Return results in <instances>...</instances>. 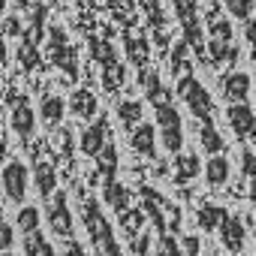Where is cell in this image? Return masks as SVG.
Segmentation results:
<instances>
[{
  "mask_svg": "<svg viewBox=\"0 0 256 256\" xmlns=\"http://www.w3.org/2000/svg\"><path fill=\"white\" fill-rule=\"evenodd\" d=\"M82 220H84V229H88V238H90V247H94L96 256H120V244L114 238V226L108 223V217L102 214L96 199H84Z\"/></svg>",
  "mask_w": 256,
  "mask_h": 256,
  "instance_id": "obj_1",
  "label": "cell"
},
{
  "mask_svg": "<svg viewBox=\"0 0 256 256\" xmlns=\"http://www.w3.org/2000/svg\"><path fill=\"white\" fill-rule=\"evenodd\" d=\"M175 6V16L184 28V40L187 46L193 48V54L208 64V42H205V30H202V22H199V0H172Z\"/></svg>",
  "mask_w": 256,
  "mask_h": 256,
  "instance_id": "obj_2",
  "label": "cell"
},
{
  "mask_svg": "<svg viewBox=\"0 0 256 256\" xmlns=\"http://www.w3.org/2000/svg\"><path fill=\"white\" fill-rule=\"evenodd\" d=\"M178 96L187 102L190 114H193L199 124H214V100H211L208 88H205L199 78H193L190 72L181 76V78H178Z\"/></svg>",
  "mask_w": 256,
  "mask_h": 256,
  "instance_id": "obj_3",
  "label": "cell"
},
{
  "mask_svg": "<svg viewBox=\"0 0 256 256\" xmlns=\"http://www.w3.org/2000/svg\"><path fill=\"white\" fill-rule=\"evenodd\" d=\"M157 130H160V142L169 154H181L184 148V120L181 112L172 102L157 106Z\"/></svg>",
  "mask_w": 256,
  "mask_h": 256,
  "instance_id": "obj_4",
  "label": "cell"
},
{
  "mask_svg": "<svg viewBox=\"0 0 256 256\" xmlns=\"http://www.w3.org/2000/svg\"><path fill=\"white\" fill-rule=\"evenodd\" d=\"M46 54H48V60L58 66V70H64L70 78H78V60H76V48L70 46V40H66V30L64 28H48V46H46Z\"/></svg>",
  "mask_w": 256,
  "mask_h": 256,
  "instance_id": "obj_5",
  "label": "cell"
},
{
  "mask_svg": "<svg viewBox=\"0 0 256 256\" xmlns=\"http://www.w3.org/2000/svg\"><path fill=\"white\" fill-rule=\"evenodd\" d=\"M30 169L22 163V160H10L6 166H4V172H0V184H4V193H6V199L10 202H24V196H28V190H30Z\"/></svg>",
  "mask_w": 256,
  "mask_h": 256,
  "instance_id": "obj_6",
  "label": "cell"
},
{
  "mask_svg": "<svg viewBox=\"0 0 256 256\" xmlns=\"http://www.w3.org/2000/svg\"><path fill=\"white\" fill-rule=\"evenodd\" d=\"M226 124L238 142H256V112L247 102H229Z\"/></svg>",
  "mask_w": 256,
  "mask_h": 256,
  "instance_id": "obj_7",
  "label": "cell"
},
{
  "mask_svg": "<svg viewBox=\"0 0 256 256\" xmlns=\"http://www.w3.org/2000/svg\"><path fill=\"white\" fill-rule=\"evenodd\" d=\"M46 217H48V226H52L54 235H60L64 241L72 238V229H76V226H72V211H70V199H66L64 190H58V193L48 199Z\"/></svg>",
  "mask_w": 256,
  "mask_h": 256,
  "instance_id": "obj_8",
  "label": "cell"
},
{
  "mask_svg": "<svg viewBox=\"0 0 256 256\" xmlns=\"http://www.w3.org/2000/svg\"><path fill=\"white\" fill-rule=\"evenodd\" d=\"M112 142V130H108V118H96L90 126H84L82 136H78V148L84 157L96 160V154Z\"/></svg>",
  "mask_w": 256,
  "mask_h": 256,
  "instance_id": "obj_9",
  "label": "cell"
},
{
  "mask_svg": "<svg viewBox=\"0 0 256 256\" xmlns=\"http://www.w3.org/2000/svg\"><path fill=\"white\" fill-rule=\"evenodd\" d=\"M36 120H40V114L30 108L28 96H16V100H12V112H10V126H12V133H16L18 139H30L34 130H36Z\"/></svg>",
  "mask_w": 256,
  "mask_h": 256,
  "instance_id": "obj_10",
  "label": "cell"
},
{
  "mask_svg": "<svg viewBox=\"0 0 256 256\" xmlns=\"http://www.w3.org/2000/svg\"><path fill=\"white\" fill-rule=\"evenodd\" d=\"M139 202H142L148 220L154 223V229H157L160 235H166V232H169V226H166V199H163L154 187H142V190H139Z\"/></svg>",
  "mask_w": 256,
  "mask_h": 256,
  "instance_id": "obj_11",
  "label": "cell"
},
{
  "mask_svg": "<svg viewBox=\"0 0 256 256\" xmlns=\"http://www.w3.org/2000/svg\"><path fill=\"white\" fill-rule=\"evenodd\" d=\"M217 235H220V244H223L229 253H241V250H244L247 229H244V220H241L238 214H226V220L220 223Z\"/></svg>",
  "mask_w": 256,
  "mask_h": 256,
  "instance_id": "obj_12",
  "label": "cell"
},
{
  "mask_svg": "<svg viewBox=\"0 0 256 256\" xmlns=\"http://www.w3.org/2000/svg\"><path fill=\"white\" fill-rule=\"evenodd\" d=\"M130 148H133V154H139L145 160H154L157 157V126L142 120L136 130L130 133Z\"/></svg>",
  "mask_w": 256,
  "mask_h": 256,
  "instance_id": "obj_13",
  "label": "cell"
},
{
  "mask_svg": "<svg viewBox=\"0 0 256 256\" xmlns=\"http://www.w3.org/2000/svg\"><path fill=\"white\" fill-rule=\"evenodd\" d=\"M250 88H253V82H250L247 72H229V76L220 78V94L229 102H247L250 100Z\"/></svg>",
  "mask_w": 256,
  "mask_h": 256,
  "instance_id": "obj_14",
  "label": "cell"
},
{
  "mask_svg": "<svg viewBox=\"0 0 256 256\" xmlns=\"http://www.w3.org/2000/svg\"><path fill=\"white\" fill-rule=\"evenodd\" d=\"M199 172H205V166L199 163L196 154H178V157H175V166H172V181H175L178 187H184V184L196 181Z\"/></svg>",
  "mask_w": 256,
  "mask_h": 256,
  "instance_id": "obj_15",
  "label": "cell"
},
{
  "mask_svg": "<svg viewBox=\"0 0 256 256\" xmlns=\"http://www.w3.org/2000/svg\"><path fill=\"white\" fill-rule=\"evenodd\" d=\"M102 199H106V205H108L118 217L133 208V190L124 187V184H118V181H112V184L102 187Z\"/></svg>",
  "mask_w": 256,
  "mask_h": 256,
  "instance_id": "obj_16",
  "label": "cell"
},
{
  "mask_svg": "<svg viewBox=\"0 0 256 256\" xmlns=\"http://www.w3.org/2000/svg\"><path fill=\"white\" fill-rule=\"evenodd\" d=\"M139 84H142L145 96L154 102V108H157V106H163V102H172V100H169V90L163 88V78H160V72H157V70H148V66H145V70L139 72Z\"/></svg>",
  "mask_w": 256,
  "mask_h": 256,
  "instance_id": "obj_17",
  "label": "cell"
},
{
  "mask_svg": "<svg viewBox=\"0 0 256 256\" xmlns=\"http://www.w3.org/2000/svg\"><path fill=\"white\" fill-rule=\"evenodd\" d=\"M34 187H36V193H40L42 199H52V196H54V190H58V172H54L52 163L40 160V163L34 166Z\"/></svg>",
  "mask_w": 256,
  "mask_h": 256,
  "instance_id": "obj_18",
  "label": "cell"
},
{
  "mask_svg": "<svg viewBox=\"0 0 256 256\" xmlns=\"http://www.w3.org/2000/svg\"><path fill=\"white\" fill-rule=\"evenodd\" d=\"M114 175H118V148H114V142H108V145L96 154V178H100V184L106 187V184L114 181Z\"/></svg>",
  "mask_w": 256,
  "mask_h": 256,
  "instance_id": "obj_19",
  "label": "cell"
},
{
  "mask_svg": "<svg viewBox=\"0 0 256 256\" xmlns=\"http://www.w3.org/2000/svg\"><path fill=\"white\" fill-rule=\"evenodd\" d=\"M238 58H241V52L235 42H220V40L208 42V64L211 66H232Z\"/></svg>",
  "mask_w": 256,
  "mask_h": 256,
  "instance_id": "obj_20",
  "label": "cell"
},
{
  "mask_svg": "<svg viewBox=\"0 0 256 256\" xmlns=\"http://www.w3.org/2000/svg\"><path fill=\"white\" fill-rule=\"evenodd\" d=\"M64 114H66V100H64V96H58V94L42 96V102H40V118H42L46 126H58V124L64 120Z\"/></svg>",
  "mask_w": 256,
  "mask_h": 256,
  "instance_id": "obj_21",
  "label": "cell"
},
{
  "mask_svg": "<svg viewBox=\"0 0 256 256\" xmlns=\"http://www.w3.org/2000/svg\"><path fill=\"white\" fill-rule=\"evenodd\" d=\"M229 175H232V163L226 160V154L208 157V163H205V181H208L211 187H223V184L229 181Z\"/></svg>",
  "mask_w": 256,
  "mask_h": 256,
  "instance_id": "obj_22",
  "label": "cell"
},
{
  "mask_svg": "<svg viewBox=\"0 0 256 256\" xmlns=\"http://www.w3.org/2000/svg\"><path fill=\"white\" fill-rule=\"evenodd\" d=\"M142 118H145V106H142L139 100H120V102H118V120H120V126H126L130 133L142 124Z\"/></svg>",
  "mask_w": 256,
  "mask_h": 256,
  "instance_id": "obj_23",
  "label": "cell"
},
{
  "mask_svg": "<svg viewBox=\"0 0 256 256\" xmlns=\"http://www.w3.org/2000/svg\"><path fill=\"white\" fill-rule=\"evenodd\" d=\"M205 22H208V34H211V40H220V42H235L232 22H229V18H223L217 10H208V12H205Z\"/></svg>",
  "mask_w": 256,
  "mask_h": 256,
  "instance_id": "obj_24",
  "label": "cell"
},
{
  "mask_svg": "<svg viewBox=\"0 0 256 256\" xmlns=\"http://www.w3.org/2000/svg\"><path fill=\"white\" fill-rule=\"evenodd\" d=\"M124 48H126V58H130L133 66H145V64H148L151 48H148V40H145V36L126 34V36H124Z\"/></svg>",
  "mask_w": 256,
  "mask_h": 256,
  "instance_id": "obj_25",
  "label": "cell"
},
{
  "mask_svg": "<svg viewBox=\"0 0 256 256\" xmlns=\"http://www.w3.org/2000/svg\"><path fill=\"white\" fill-rule=\"evenodd\" d=\"M199 145H202V151H205L208 157L226 151V142H223V136L217 133L214 124H199Z\"/></svg>",
  "mask_w": 256,
  "mask_h": 256,
  "instance_id": "obj_26",
  "label": "cell"
},
{
  "mask_svg": "<svg viewBox=\"0 0 256 256\" xmlns=\"http://www.w3.org/2000/svg\"><path fill=\"white\" fill-rule=\"evenodd\" d=\"M70 112L76 114V118H84V120H90V118H96V96L90 94V90H76L72 94V100H70Z\"/></svg>",
  "mask_w": 256,
  "mask_h": 256,
  "instance_id": "obj_27",
  "label": "cell"
},
{
  "mask_svg": "<svg viewBox=\"0 0 256 256\" xmlns=\"http://www.w3.org/2000/svg\"><path fill=\"white\" fill-rule=\"evenodd\" d=\"M226 208H220V205H202L199 208V214H196V223H199V229L202 232H217L220 229V223L226 220Z\"/></svg>",
  "mask_w": 256,
  "mask_h": 256,
  "instance_id": "obj_28",
  "label": "cell"
},
{
  "mask_svg": "<svg viewBox=\"0 0 256 256\" xmlns=\"http://www.w3.org/2000/svg\"><path fill=\"white\" fill-rule=\"evenodd\" d=\"M190 54H193V48L187 46V40H178L175 46H172V58H169V66H172V76H184V72H190Z\"/></svg>",
  "mask_w": 256,
  "mask_h": 256,
  "instance_id": "obj_29",
  "label": "cell"
},
{
  "mask_svg": "<svg viewBox=\"0 0 256 256\" xmlns=\"http://www.w3.org/2000/svg\"><path fill=\"white\" fill-rule=\"evenodd\" d=\"M24 253L28 256H58L54 253V244L36 229V232H30V235H24Z\"/></svg>",
  "mask_w": 256,
  "mask_h": 256,
  "instance_id": "obj_30",
  "label": "cell"
},
{
  "mask_svg": "<svg viewBox=\"0 0 256 256\" xmlns=\"http://www.w3.org/2000/svg\"><path fill=\"white\" fill-rule=\"evenodd\" d=\"M40 223H42V214H40V208H34V205H24V208L18 211V220H16V226H18V232H22V235H30V232H36V229H40Z\"/></svg>",
  "mask_w": 256,
  "mask_h": 256,
  "instance_id": "obj_31",
  "label": "cell"
},
{
  "mask_svg": "<svg viewBox=\"0 0 256 256\" xmlns=\"http://www.w3.org/2000/svg\"><path fill=\"white\" fill-rule=\"evenodd\" d=\"M18 64H22L24 70H36V66L42 64L40 46H36V42H30V40H22V46H18Z\"/></svg>",
  "mask_w": 256,
  "mask_h": 256,
  "instance_id": "obj_32",
  "label": "cell"
},
{
  "mask_svg": "<svg viewBox=\"0 0 256 256\" xmlns=\"http://www.w3.org/2000/svg\"><path fill=\"white\" fill-rule=\"evenodd\" d=\"M124 78H126V70H124L118 60L102 64V88H106V90H118V88L124 84Z\"/></svg>",
  "mask_w": 256,
  "mask_h": 256,
  "instance_id": "obj_33",
  "label": "cell"
},
{
  "mask_svg": "<svg viewBox=\"0 0 256 256\" xmlns=\"http://www.w3.org/2000/svg\"><path fill=\"white\" fill-rule=\"evenodd\" d=\"M148 223V214H145V208H130L126 214H120V226L130 232V238H136L139 235V229Z\"/></svg>",
  "mask_w": 256,
  "mask_h": 256,
  "instance_id": "obj_34",
  "label": "cell"
},
{
  "mask_svg": "<svg viewBox=\"0 0 256 256\" xmlns=\"http://www.w3.org/2000/svg\"><path fill=\"white\" fill-rule=\"evenodd\" d=\"M139 6L145 10V16H148L154 30H166V18H163V10H160V0H139Z\"/></svg>",
  "mask_w": 256,
  "mask_h": 256,
  "instance_id": "obj_35",
  "label": "cell"
},
{
  "mask_svg": "<svg viewBox=\"0 0 256 256\" xmlns=\"http://www.w3.org/2000/svg\"><path fill=\"white\" fill-rule=\"evenodd\" d=\"M253 10H256V0H229L226 4V12L238 22H247L253 18Z\"/></svg>",
  "mask_w": 256,
  "mask_h": 256,
  "instance_id": "obj_36",
  "label": "cell"
},
{
  "mask_svg": "<svg viewBox=\"0 0 256 256\" xmlns=\"http://www.w3.org/2000/svg\"><path fill=\"white\" fill-rule=\"evenodd\" d=\"M160 256H187V253H184L181 241L172 232H166V235H160Z\"/></svg>",
  "mask_w": 256,
  "mask_h": 256,
  "instance_id": "obj_37",
  "label": "cell"
},
{
  "mask_svg": "<svg viewBox=\"0 0 256 256\" xmlns=\"http://www.w3.org/2000/svg\"><path fill=\"white\" fill-rule=\"evenodd\" d=\"M241 172H244V178L253 184V190H256V151H244L241 154Z\"/></svg>",
  "mask_w": 256,
  "mask_h": 256,
  "instance_id": "obj_38",
  "label": "cell"
},
{
  "mask_svg": "<svg viewBox=\"0 0 256 256\" xmlns=\"http://www.w3.org/2000/svg\"><path fill=\"white\" fill-rule=\"evenodd\" d=\"M12 244H16V226L6 223V220H0V253H6Z\"/></svg>",
  "mask_w": 256,
  "mask_h": 256,
  "instance_id": "obj_39",
  "label": "cell"
},
{
  "mask_svg": "<svg viewBox=\"0 0 256 256\" xmlns=\"http://www.w3.org/2000/svg\"><path fill=\"white\" fill-rule=\"evenodd\" d=\"M166 226H169V232H172V235H178V232H181V208H178V205H172V202H166Z\"/></svg>",
  "mask_w": 256,
  "mask_h": 256,
  "instance_id": "obj_40",
  "label": "cell"
},
{
  "mask_svg": "<svg viewBox=\"0 0 256 256\" xmlns=\"http://www.w3.org/2000/svg\"><path fill=\"white\" fill-rule=\"evenodd\" d=\"M24 22L18 18V16H10V18H4V36H24Z\"/></svg>",
  "mask_w": 256,
  "mask_h": 256,
  "instance_id": "obj_41",
  "label": "cell"
},
{
  "mask_svg": "<svg viewBox=\"0 0 256 256\" xmlns=\"http://www.w3.org/2000/svg\"><path fill=\"white\" fill-rule=\"evenodd\" d=\"M181 247H184L187 256H202V238H196V235H184Z\"/></svg>",
  "mask_w": 256,
  "mask_h": 256,
  "instance_id": "obj_42",
  "label": "cell"
},
{
  "mask_svg": "<svg viewBox=\"0 0 256 256\" xmlns=\"http://www.w3.org/2000/svg\"><path fill=\"white\" fill-rule=\"evenodd\" d=\"M133 253L136 256H151V235H136L133 238Z\"/></svg>",
  "mask_w": 256,
  "mask_h": 256,
  "instance_id": "obj_43",
  "label": "cell"
},
{
  "mask_svg": "<svg viewBox=\"0 0 256 256\" xmlns=\"http://www.w3.org/2000/svg\"><path fill=\"white\" fill-rule=\"evenodd\" d=\"M64 256H88V253H84V247H82L76 238H66V244H64Z\"/></svg>",
  "mask_w": 256,
  "mask_h": 256,
  "instance_id": "obj_44",
  "label": "cell"
},
{
  "mask_svg": "<svg viewBox=\"0 0 256 256\" xmlns=\"http://www.w3.org/2000/svg\"><path fill=\"white\" fill-rule=\"evenodd\" d=\"M244 40L250 42V48H256V18H247L244 22Z\"/></svg>",
  "mask_w": 256,
  "mask_h": 256,
  "instance_id": "obj_45",
  "label": "cell"
},
{
  "mask_svg": "<svg viewBox=\"0 0 256 256\" xmlns=\"http://www.w3.org/2000/svg\"><path fill=\"white\" fill-rule=\"evenodd\" d=\"M6 60H10V48H6V36L0 34V66H4Z\"/></svg>",
  "mask_w": 256,
  "mask_h": 256,
  "instance_id": "obj_46",
  "label": "cell"
},
{
  "mask_svg": "<svg viewBox=\"0 0 256 256\" xmlns=\"http://www.w3.org/2000/svg\"><path fill=\"white\" fill-rule=\"evenodd\" d=\"M0 160H6V136H4V126H0Z\"/></svg>",
  "mask_w": 256,
  "mask_h": 256,
  "instance_id": "obj_47",
  "label": "cell"
},
{
  "mask_svg": "<svg viewBox=\"0 0 256 256\" xmlns=\"http://www.w3.org/2000/svg\"><path fill=\"white\" fill-rule=\"evenodd\" d=\"M48 4H54V6H60V4H66V0H48Z\"/></svg>",
  "mask_w": 256,
  "mask_h": 256,
  "instance_id": "obj_48",
  "label": "cell"
},
{
  "mask_svg": "<svg viewBox=\"0 0 256 256\" xmlns=\"http://www.w3.org/2000/svg\"><path fill=\"white\" fill-rule=\"evenodd\" d=\"M250 58H253V66H256V48H253V54H250Z\"/></svg>",
  "mask_w": 256,
  "mask_h": 256,
  "instance_id": "obj_49",
  "label": "cell"
},
{
  "mask_svg": "<svg viewBox=\"0 0 256 256\" xmlns=\"http://www.w3.org/2000/svg\"><path fill=\"white\" fill-rule=\"evenodd\" d=\"M253 244H256V226H253Z\"/></svg>",
  "mask_w": 256,
  "mask_h": 256,
  "instance_id": "obj_50",
  "label": "cell"
},
{
  "mask_svg": "<svg viewBox=\"0 0 256 256\" xmlns=\"http://www.w3.org/2000/svg\"><path fill=\"white\" fill-rule=\"evenodd\" d=\"M4 4H6V0H0V10H4Z\"/></svg>",
  "mask_w": 256,
  "mask_h": 256,
  "instance_id": "obj_51",
  "label": "cell"
},
{
  "mask_svg": "<svg viewBox=\"0 0 256 256\" xmlns=\"http://www.w3.org/2000/svg\"><path fill=\"white\" fill-rule=\"evenodd\" d=\"M220 4H223V6H226V4H229V0H220Z\"/></svg>",
  "mask_w": 256,
  "mask_h": 256,
  "instance_id": "obj_52",
  "label": "cell"
},
{
  "mask_svg": "<svg viewBox=\"0 0 256 256\" xmlns=\"http://www.w3.org/2000/svg\"><path fill=\"white\" fill-rule=\"evenodd\" d=\"M238 256H241V253H238Z\"/></svg>",
  "mask_w": 256,
  "mask_h": 256,
  "instance_id": "obj_53",
  "label": "cell"
}]
</instances>
